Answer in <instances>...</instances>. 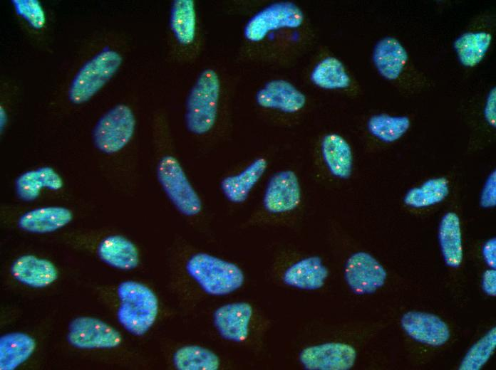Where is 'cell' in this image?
<instances>
[{"instance_id": "obj_1", "label": "cell", "mask_w": 496, "mask_h": 370, "mask_svg": "<svg viewBox=\"0 0 496 370\" xmlns=\"http://www.w3.org/2000/svg\"><path fill=\"white\" fill-rule=\"evenodd\" d=\"M372 60L379 75L401 94H419L429 85L425 75L415 66L407 49L395 36H384L376 43Z\"/></svg>"}, {"instance_id": "obj_2", "label": "cell", "mask_w": 496, "mask_h": 370, "mask_svg": "<svg viewBox=\"0 0 496 370\" xmlns=\"http://www.w3.org/2000/svg\"><path fill=\"white\" fill-rule=\"evenodd\" d=\"M220 81L217 73L205 69L198 76L187 100L185 120L187 130L196 136L210 134L219 113Z\"/></svg>"}, {"instance_id": "obj_3", "label": "cell", "mask_w": 496, "mask_h": 370, "mask_svg": "<svg viewBox=\"0 0 496 370\" xmlns=\"http://www.w3.org/2000/svg\"><path fill=\"white\" fill-rule=\"evenodd\" d=\"M120 306L117 317L130 333L141 336L154 324L158 313L156 295L147 286L135 281H125L118 287Z\"/></svg>"}, {"instance_id": "obj_4", "label": "cell", "mask_w": 496, "mask_h": 370, "mask_svg": "<svg viewBox=\"0 0 496 370\" xmlns=\"http://www.w3.org/2000/svg\"><path fill=\"white\" fill-rule=\"evenodd\" d=\"M186 270L205 292L212 295H228L244 281L237 265L206 253L193 254L187 261Z\"/></svg>"}, {"instance_id": "obj_5", "label": "cell", "mask_w": 496, "mask_h": 370, "mask_svg": "<svg viewBox=\"0 0 496 370\" xmlns=\"http://www.w3.org/2000/svg\"><path fill=\"white\" fill-rule=\"evenodd\" d=\"M156 175L166 196L181 214L195 217L201 213L203 204L200 196L174 155L165 154L159 159Z\"/></svg>"}, {"instance_id": "obj_6", "label": "cell", "mask_w": 496, "mask_h": 370, "mask_svg": "<svg viewBox=\"0 0 496 370\" xmlns=\"http://www.w3.org/2000/svg\"><path fill=\"white\" fill-rule=\"evenodd\" d=\"M122 61L120 54L111 50L91 58L80 68L71 84V102L78 105L88 101L111 79Z\"/></svg>"}, {"instance_id": "obj_7", "label": "cell", "mask_w": 496, "mask_h": 370, "mask_svg": "<svg viewBox=\"0 0 496 370\" xmlns=\"http://www.w3.org/2000/svg\"><path fill=\"white\" fill-rule=\"evenodd\" d=\"M495 31V16L484 12L476 16L459 34L453 48L460 65L466 70L478 66L490 52Z\"/></svg>"}, {"instance_id": "obj_8", "label": "cell", "mask_w": 496, "mask_h": 370, "mask_svg": "<svg viewBox=\"0 0 496 370\" xmlns=\"http://www.w3.org/2000/svg\"><path fill=\"white\" fill-rule=\"evenodd\" d=\"M135 124V115L128 105H115L95 126L93 134L95 146L107 154L120 152L131 140Z\"/></svg>"}, {"instance_id": "obj_9", "label": "cell", "mask_w": 496, "mask_h": 370, "mask_svg": "<svg viewBox=\"0 0 496 370\" xmlns=\"http://www.w3.org/2000/svg\"><path fill=\"white\" fill-rule=\"evenodd\" d=\"M303 21V11L297 5L289 1L277 2L252 17L244 27V35L249 41L259 42L271 31L299 28Z\"/></svg>"}, {"instance_id": "obj_10", "label": "cell", "mask_w": 496, "mask_h": 370, "mask_svg": "<svg viewBox=\"0 0 496 370\" xmlns=\"http://www.w3.org/2000/svg\"><path fill=\"white\" fill-rule=\"evenodd\" d=\"M344 276L348 285L355 294L366 295L375 292L384 285L387 273L371 254L357 252L347 260Z\"/></svg>"}, {"instance_id": "obj_11", "label": "cell", "mask_w": 496, "mask_h": 370, "mask_svg": "<svg viewBox=\"0 0 496 370\" xmlns=\"http://www.w3.org/2000/svg\"><path fill=\"white\" fill-rule=\"evenodd\" d=\"M68 339L80 349H110L118 347L122 337L115 329L98 319L79 317L70 323Z\"/></svg>"}, {"instance_id": "obj_12", "label": "cell", "mask_w": 496, "mask_h": 370, "mask_svg": "<svg viewBox=\"0 0 496 370\" xmlns=\"http://www.w3.org/2000/svg\"><path fill=\"white\" fill-rule=\"evenodd\" d=\"M356 355L350 344L327 342L304 348L299 361L308 370H348L354 365Z\"/></svg>"}, {"instance_id": "obj_13", "label": "cell", "mask_w": 496, "mask_h": 370, "mask_svg": "<svg viewBox=\"0 0 496 370\" xmlns=\"http://www.w3.org/2000/svg\"><path fill=\"white\" fill-rule=\"evenodd\" d=\"M301 198L296 174L291 170L281 171L270 178L264 191L263 205L271 213H281L295 209Z\"/></svg>"}, {"instance_id": "obj_14", "label": "cell", "mask_w": 496, "mask_h": 370, "mask_svg": "<svg viewBox=\"0 0 496 370\" xmlns=\"http://www.w3.org/2000/svg\"><path fill=\"white\" fill-rule=\"evenodd\" d=\"M401 324L411 338L427 345L441 346L450 338L447 324L433 314L408 312L403 315Z\"/></svg>"}, {"instance_id": "obj_15", "label": "cell", "mask_w": 496, "mask_h": 370, "mask_svg": "<svg viewBox=\"0 0 496 370\" xmlns=\"http://www.w3.org/2000/svg\"><path fill=\"white\" fill-rule=\"evenodd\" d=\"M253 310L244 302L222 305L214 312V324L222 337L227 340L241 342L249 335V325Z\"/></svg>"}, {"instance_id": "obj_16", "label": "cell", "mask_w": 496, "mask_h": 370, "mask_svg": "<svg viewBox=\"0 0 496 370\" xmlns=\"http://www.w3.org/2000/svg\"><path fill=\"white\" fill-rule=\"evenodd\" d=\"M256 101L259 106L264 108L294 113L304 107L306 97L289 82L274 80L266 83L257 92Z\"/></svg>"}, {"instance_id": "obj_17", "label": "cell", "mask_w": 496, "mask_h": 370, "mask_svg": "<svg viewBox=\"0 0 496 370\" xmlns=\"http://www.w3.org/2000/svg\"><path fill=\"white\" fill-rule=\"evenodd\" d=\"M267 166V160L264 157H259L239 173L222 178L219 187L224 196L234 204L245 201L252 189L266 171Z\"/></svg>"}, {"instance_id": "obj_18", "label": "cell", "mask_w": 496, "mask_h": 370, "mask_svg": "<svg viewBox=\"0 0 496 370\" xmlns=\"http://www.w3.org/2000/svg\"><path fill=\"white\" fill-rule=\"evenodd\" d=\"M328 275V269L321 258L310 256L289 267L284 273L283 280L295 288L314 290L324 286Z\"/></svg>"}, {"instance_id": "obj_19", "label": "cell", "mask_w": 496, "mask_h": 370, "mask_svg": "<svg viewBox=\"0 0 496 370\" xmlns=\"http://www.w3.org/2000/svg\"><path fill=\"white\" fill-rule=\"evenodd\" d=\"M14 277L19 282L33 287H44L58 277L54 265L49 260L32 255L17 258L11 266Z\"/></svg>"}, {"instance_id": "obj_20", "label": "cell", "mask_w": 496, "mask_h": 370, "mask_svg": "<svg viewBox=\"0 0 496 370\" xmlns=\"http://www.w3.org/2000/svg\"><path fill=\"white\" fill-rule=\"evenodd\" d=\"M72 218L73 214L67 208L41 207L24 213L19 218V226L21 229L29 232L44 233L65 226Z\"/></svg>"}, {"instance_id": "obj_21", "label": "cell", "mask_w": 496, "mask_h": 370, "mask_svg": "<svg viewBox=\"0 0 496 370\" xmlns=\"http://www.w3.org/2000/svg\"><path fill=\"white\" fill-rule=\"evenodd\" d=\"M98 253L104 263L123 270H132L139 263V253L135 244L119 235L104 238L99 244Z\"/></svg>"}, {"instance_id": "obj_22", "label": "cell", "mask_w": 496, "mask_h": 370, "mask_svg": "<svg viewBox=\"0 0 496 370\" xmlns=\"http://www.w3.org/2000/svg\"><path fill=\"white\" fill-rule=\"evenodd\" d=\"M324 160L332 175L340 179H348L352 172L353 155L347 141L341 135L330 133L321 142Z\"/></svg>"}, {"instance_id": "obj_23", "label": "cell", "mask_w": 496, "mask_h": 370, "mask_svg": "<svg viewBox=\"0 0 496 370\" xmlns=\"http://www.w3.org/2000/svg\"><path fill=\"white\" fill-rule=\"evenodd\" d=\"M441 252L445 263L458 268L463 258L460 222L453 212L445 213L442 218L438 232Z\"/></svg>"}, {"instance_id": "obj_24", "label": "cell", "mask_w": 496, "mask_h": 370, "mask_svg": "<svg viewBox=\"0 0 496 370\" xmlns=\"http://www.w3.org/2000/svg\"><path fill=\"white\" fill-rule=\"evenodd\" d=\"M35 348V340L26 334L14 332L2 336L0 339V369H15L30 357Z\"/></svg>"}, {"instance_id": "obj_25", "label": "cell", "mask_w": 496, "mask_h": 370, "mask_svg": "<svg viewBox=\"0 0 496 370\" xmlns=\"http://www.w3.org/2000/svg\"><path fill=\"white\" fill-rule=\"evenodd\" d=\"M311 80L316 86L327 90H345L352 80L343 63L329 56L321 60L313 69Z\"/></svg>"}, {"instance_id": "obj_26", "label": "cell", "mask_w": 496, "mask_h": 370, "mask_svg": "<svg viewBox=\"0 0 496 370\" xmlns=\"http://www.w3.org/2000/svg\"><path fill=\"white\" fill-rule=\"evenodd\" d=\"M170 27L176 40L183 46L193 43L196 36L197 21L194 1L177 0L173 3Z\"/></svg>"}, {"instance_id": "obj_27", "label": "cell", "mask_w": 496, "mask_h": 370, "mask_svg": "<svg viewBox=\"0 0 496 370\" xmlns=\"http://www.w3.org/2000/svg\"><path fill=\"white\" fill-rule=\"evenodd\" d=\"M449 183L445 177L429 179L420 186L409 189L404 203L412 208H420L443 201L448 195Z\"/></svg>"}, {"instance_id": "obj_28", "label": "cell", "mask_w": 496, "mask_h": 370, "mask_svg": "<svg viewBox=\"0 0 496 370\" xmlns=\"http://www.w3.org/2000/svg\"><path fill=\"white\" fill-rule=\"evenodd\" d=\"M410 127V120L405 115L377 114L367 122L371 135L385 143H392L401 139Z\"/></svg>"}, {"instance_id": "obj_29", "label": "cell", "mask_w": 496, "mask_h": 370, "mask_svg": "<svg viewBox=\"0 0 496 370\" xmlns=\"http://www.w3.org/2000/svg\"><path fill=\"white\" fill-rule=\"evenodd\" d=\"M173 364L179 370H217L220 361L211 350L197 345H187L177 349Z\"/></svg>"}, {"instance_id": "obj_30", "label": "cell", "mask_w": 496, "mask_h": 370, "mask_svg": "<svg viewBox=\"0 0 496 370\" xmlns=\"http://www.w3.org/2000/svg\"><path fill=\"white\" fill-rule=\"evenodd\" d=\"M495 347L496 328L494 327L470 347L463 359L459 369H480L493 354Z\"/></svg>"}, {"instance_id": "obj_31", "label": "cell", "mask_w": 496, "mask_h": 370, "mask_svg": "<svg viewBox=\"0 0 496 370\" xmlns=\"http://www.w3.org/2000/svg\"><path fill=\"white\" fill-rule=\"evenodd\" d=\"M15 186L18 196L25 201L37 199L41 189L45 188L37 169L28 171L21 174L16 180Z\"/></svg>"}, {"instance_id": "obj_32", "label": "cell", "mask_w": 496, "mask_h": 370, "mask_svg": "<svg viewBox=\"0 0 496 370\" xmlns=\"http://www.w3.org/2000/svg\"><path fill=\"white\" fill-rule=\"evenodd\" d=\"M16 3V9L21 15L28 18L31 23L38 27L41 26L44 21L43 12L39 4L35 1H19Z\"/></svg>"}, {"instance_id": "obj_33", "label": "cell", "mask_w": 496, "mask_h": 370, "mask_svg": "<svg viewBox=\"0 0 496 370\" xmlns=\"http://www.w3.org/2000/svg\"><path fill=\"white\" fill-rule=\"evenodd\" d=\"M480 206L483 208H492L496 204V173L492 171L482 188L480 200Z\"/></svg>"}, {"instance_id": "obj_34", "label": "cell", "mask_w": 496, "mask_h": 370, "mask_svg": "<svg viewBox=\"0 0 496 370\" xmlns=\"http://www.w3.org/2000/svg\"><path fill=\"white\" fill-rule=\"evenodd\" d=\"M45 188L57 191L62 188L63 182L61 176L51 167L43 166L37 169Z\"/></svg>"}, {"instance_id": "obj_35", "label": "cell", "mask_w": 496, "mask_h": 370, "mask_svg": "<svg viewBox=\"0 0 496 370\" xmlns=\"http://www.w3.org/2000/svg\"><path fill=\"white\" fill-rule=\"evenodd\" d=\"M482 255L486 263L492 269L496 267V239L488 240L482 248Z\"/></svg>"}, {"instance_id": "obj_36", "label": "cell", "mask_w": 496, "mask_h": 370, "mask_svg": "<svg viewBox=\"0 0 496 370\" xmlns=\"http://www.w3.org/2000/svg\"><path fill=\"white\" fill-rule=\"evenodd\" d=\"M482 286L486 294L496 295V271L495 269L487 270L482 276Z\"/></svg>"}]
</instances>
